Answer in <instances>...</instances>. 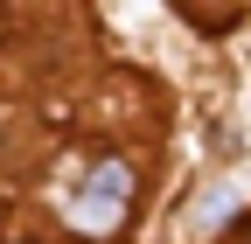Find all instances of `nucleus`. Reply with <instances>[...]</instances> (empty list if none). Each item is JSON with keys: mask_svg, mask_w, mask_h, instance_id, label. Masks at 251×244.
Returning <instances> with one entry per match:
<instances>
[{"mask_svg": "<svg viewBox=\"0 0 251 244\" xmlns=\"http://www.w3.org/2000/svg\"><path fill=\"white\" fill-rule=\"evenodd\" d=\"M224 217H230V189H209V195L196 202V230H216Z\"/></svg>", "mask_w": 251, "mask_h": 244, "instance_id": "3", "label": "nucleus"}, {"mask_svg": "<svg viewBox=\"0 0 251 244\" xmlns=\"http://www.w3.org/2000/svg\"><path fill=\"white\" fill-rule=\"evenodd\" d=\"M126 202H133V168H126V161H98L91 181H84V195L70 202V223L84 237H112L126 223Z\"/></svg>", "mask_w": 251, "mask_h": 244, "instance_id": "1", "label": "nucleus"}, {"mask_svg": "<svg viewBox=\"0 0 251 244\" xmlns=\"http://www.w3.org/2000/svg\"><path fill=\"white\" fill-rule=\"evenodd\" d=\"M181 21H196L202 35H224L230 21H244V7H196V0H181Z\"/></svg>", "mask_w": 251, "mask_h": 244, "instance_id": "2", "label": "nucleus"}]
</instances>
